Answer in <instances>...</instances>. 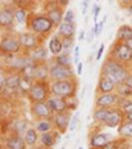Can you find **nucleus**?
Here are the masks:
<instances>
[{
  "label": "nucleus",
  "mask_w": 132,
  "mask_h": 149,
  "mask_svg": "<svg viewBox=\"0 0 132 149\" xmlns=\"http://www.w3.org/2000/svg\"><path fill=\"white\" fill-rule=\"evenodd\" d=\"M101 74L102 75H106L107 78H110L115 84H120L126 82L127 77L131 73L128 71V69H127V66L124 63L108 57L104 61L103 65H102Z\"/></svg>",
  "instance_id": "nucleus-1"
},
{
  "label": "nucleus",
  "mask_w": 132,
  "mask_h": 149,
  "mask_svg": "<svg viewBox=\"0 0 132 149\" xmlns=\"http://www.w3.org/2000/svg\"><path fill=\"white\" fill-rule=\"evenodd\" d=\"M27 28L38 36H46L54 28V23L46 13L34 15L31 13L27 20Z\"/></svg>",
  "instance_id": "nucleus-2"
},
{
  "label": "nucleus",
  "mask_w": 132,
  "mask_h": 149,
  "mask_svg": "<svg viewBox=\"0 0 132 149\" xmlns=\"http://www.w3.org/2000/svg\"><path fill=\"white\" fill-rule=\"evenodd\" d=\"M77 88H78L77 78L50 82V91H52V95H54V96L73 99L77 95Z\"/></svg>",
  "instance_id": "nucleus-3"
},
{
  "label": "nucleus",
  "mask_w": 132,
  "mask_h": 149,
  "mask_svg": "<svg viewBox=\"0 0 132 149\" xmlns=\"http://www.w3.org/2000/svg\"><path fill=\"white\" fill-rule=\"evenodd\" d=\"M50 95V83L48 81H33L27 98L31 103H36V102H46Z\"/></svg>",
  "instance_id": "nucleus-4"
},
{
  "label": "nucleus",
  "mask_w": 132,
  "mask_h": 149,
  "mask_svg": "<svg viewBox=\"0 0 132 149\" xmlns=\"http://www.w3.org/2000/svg\"><path fill=\"white\" fill-rule=\"evenodd\" d=\"M110 57L127 65L132 62V50L126 45V42L115 41L112 48L110 49Z\"/></svg>",
  "instance_id": "nucleus-5"
},
{
  "label": "nucleus",
  "mask_w": 132,
  "mask_h": 149,
  "mask_svg": "<svg viewBox=\"0 0 132 149\" xmlns=\"http://www.w3.org/2000/svg\"><path fill=\"white\" fill-rule=\"evenodd\" d=\"M75 78L73 68L70 66H62L58 63H53L49 70V81H62V79H71Z\"/></svg>",
  "instance_id": "nucleus-6"
},
{
  "label": "nucleus",
  "mask_w": 132,
  "mask_h": 149,
  "mask_svg": "<svg viewBox=\"0 0 132 149\" xmlns=\"http://www.w3.org/2000/svg\"><path fill=\"white\" fill-rule=\"evenodd\" d=\"M21 44H20L19 36H4L1 37V41H0V52L1 54H6V56H9V54H17L21 50Z\"/></svg>",
  "instance_id": "nucleus-7"
},
{
  "label": "nucleus",
  "mask_w": 132,
  "mask_h": 149,
  "mask_svg": "<svg viewBox=\"0 0 132 149\" xmlns=\"http://www.w3.org/2000/svg\"><path fill=\"white\" fill-rule=\"evenodd\" d=\"M31 113L32 116L40 120V119H52L54 112L52 108L49 107V104L46 102H36V103H31Z\"/></svg>",
  "instance_id": "nucleus-8"
},
{
  "label": "nucleus",
  "mask_w": 132,
  "mask_h": 149,
  "mask_svg": "<svg viewBox=\"0 0 132 149\" xmlns=\"http://www.w3.org/2000/svg\"><path fill=\"white\" fill-rule=\"evenodd\" d=\"M71 112L70 111H65V112H58L54 113L52 121H53L54 130L58 131L59 133H65L69 130L70 127V121H71Z\"/></svg>",
  "instance_id": "nucleus-9"
},
{
  "label": "nucleus",
  "mask_w": 132,
  "mask_h": 149,
  "mask_svg": "<svg viewBox=\"0 0 132 149\" xmlns=\"http://www.w3.org/2000/svg\"><path fill=\"white\" fill-rule=\"evenodd\" d=\"M120 96L114 91V93L99 94L95 99V107L96 108H112L119 104Z\"/></svg>",
  "instance_id": "nucleus-10"
},
{
  "label": "nucleus",
  "mask_w": 132,
  "mask_h": 149,
  "mask_svg": "<svg viewBox=\"0 0 132 149\" xmlns=\"http://www.w3.org/2000/svg\"><path fill=\"white\" fill-rule=\"evenodd\" d=\"M19 40L21 44V48L24 50H34L40 46V37L38 34L33 33V32H24V33L19 34Z\"/></svg>",
  "instance_id": "nucleus-11"
},
{
  "label": "nucleus",
  "mask_w": 132,
  "mask_h": 149,
  "mask_svg": "<svg viewBox=\"0 0 132 149\" xmlns=\"http://www.w3.org/2000/svg\"><path fill=\"white\" fill-rule=\"evenodd\" d=\"M46 103L49 104V107L52 108V111H53L54 113L70 111V103H69V99H66V98L50 95V98L46 100Z\"/></svg>",
  "instance_id": "nucleus-12"
},
{
  "label": "nucleus",
  "mask_w": 132,
  "mask_h": 149,
  "mask_svg": "<svg viewBox=\"0 0 132 149\" xmlns=\"http://www.w3.org/2000/svg\"><path fill=\"white\" fill-rule=\"evenodd\" d=\"M62 7L54 0L53 3H50L46 7V15L50 17V20L54 23V26H59L64 21V11H62Z\"/></svg>",
  "instance_id": "nucleus-13"
},
{
  "label": "nucleus",
  "mask_w": 132,
  "mask_h": 149,
  "mask_svg": "<svg viewBox=\"0 0 132 149\" xmlns=\"http://www.w3.org/2000/svg\"><path fill=\"white\" fill-rule=\"evenodd\" d=\"M126 120V113L120 107H114L110 116L107 118V120L104 121V125L108 128H118L123 121Z\"/></svg>",
  "instance_id": "nucleus-14"
},
{
  "label": "nucleus",
  "mask_w": 132,
  "mask_h": 149,
  "mask_svg": "<svg viewBox=\"0 0 132 149\" xmlns=\"http://www.w3.org/2000/svg\"><path fill=\"white\" fill-rule=\"evenodd\" d=\"M15 8L11 6H1L0 9V25L1 28H9L15 23Z\"/></svg>",
  "instance_id": "nucleus-15"
},
{
  "label": "nucleus",
  "mask_w": 132,
  "mask_h": 149,
  "mask_svg": "<svg viewBox=\"0 0 132 149\" xmlns=\"http://www.w3.org/2000/svg\"><path fill=\"white\" fill-rule=\"evenodd\" d=\"M112 136H110L108 133H95L91 136L90 139V146L91 149H102L107 146L110 143H112Z\"/></svg>",
  "instance_id": "nucleus-16"
},
{
  "label": "nucleus",
  "mask_w": 132,
  "mask_h": 149,
  "mask_svg": "<svg viewBox=\"0 0 132 149\" xmlns=\"http://www.w3.org/2000/svg\"><path fill=\"white\" fill-rule=\"evenodd\" d=\"M116 90V84L114 83L110 78H107L106 75L99 77L98 79V86H96V94H106V93H114Z\"/></svg>",
  "instance_id": "nucleus-17"
},
{
  "label": "nucleus",
  "mask_w": 132,
  "mask_h": 149,
  "mask_svg": "<svg viewBox=\"0 0 132 149\" xmlns=\"http://www.w3.org/2000/svg\"><path fill=\"white\" fill-rule=\"evenodd\" d=\"M4 145L8 149H27V143L24 136L21 137L17 133H12L6 139V144Z\"/></svg>",
  "instance_id": "nucleus-18"
},
{
  "label": "nucleus",
  "mask_w": 132,
  "mask_h": 149,
  "mask_svg": "<svg viewBox=\"0 0 132 149\" xmlns=\"http://www.w3.org/2000/svg\"><path fill=\"white\" fill-rule=\"evenodd\" d=\"M77 32V26L74 21H62L58 26V34L62 38H74Z\"/></svg>",
  "instance_id": "nucleus-19"
},
{
  "label": "nucleus",
  "mask_w": 132,
  "mask_h": 149,
  "mask_svg": "<svg viewBox=\"0 0 132 149\" xmlns=\"http://www.w3.org/2000/svg\"><path fill=\"white\" fill-rule=\"evenodd\" d=\"M59 135H61V133H59L58 131H49V132L41 133V136H40V143H41V145L46 146V148H53L57 141L61 140V137H57V136H59Z\"/></svg>",
  "instance_id": "nucleus-20"
},
{
  "label": "nucleus",
  "mask_w": 132,
  "mask_h": 149,
  "mask_svg": "<svg viewBox=\"0 0 132 149\" xmlns=\"http://www.w3.org/2000/svg\"><path fill=\"white\" fill-rule=\"evenodd\" d=\"M64 50V44H62V37L58 33L54 34L49 41V53L53 56H58Z\"/></svg>",
  "instance_id": "nucleus-21"
},
{
  "label": "nucleus",
  "mask_w": 132,
  "mask_h": 149,
  "mask_svg": "<svg viewBox=\"0 0 132 149\" xmlns=\"http://www.w3.org/2000/svg\"><path fill=\"white\" fill-rule=\"evenodd\" d=\"M49 70L48 65L44 62H37L36 66V74H34V81H49Z\"/></svg>",
  "instance_id": "nucleus-22"
},
{
  "label": "nucleus",
  "mask_w": 132,
  "mask_h": 149,
  "mask_svg": "<svg viewBox=\"0 0 132 149\" xmlns=\"http://www.w3.org/2000/svg\"><path fill=\"white\" fill-rule=\"evenodd\" d=\"M118 135L124 140H132V121L124 120L118 127Z\"/></svg>",
  "instance_id": "nucleus-23"
},
{
  "label": "nucleus",
  "mask_w": 132,
  "mask_h": 149,
  "mask_svg": "<svg viewBox=\"0 0 132 149\" xmlns=\"http://www.w3.org/2000/svg\"><path fill=\"white\" fill-rule=\"evenodd\" d=\"M112 108H96L95 107V110H94V112H93V119L95 121H98V123L104 124V121H106L107 118L110 116Z\"/></svg>",
  "instance_id": "nucleus-24"
},
{
  "label": "nucleus",
  "mask_w": 132,
  "mask_h": 149,
  "mask_svg": "<svg viewBox=\"0 0 132 149\" xmlns=\"http://www.w3.org/2000/svg\"><path fill=\"white\" fill-rule=\"evenodd\" d=\"M132 38V26L129 25H122L119 26L118 32H116V38L115 41H123L126 42L127 40Z\"/></svg>",
  "instance_id": "nucleus-25"
},
{
  "label": "nucleus",
  "mask_w": 132,
  "mask_h": 149,
  "mask_svg": "<svg viewBox=\"0 0 132 149\" xmlns=\"http://www.w3.org/2000/svg\"><path fill=\"white\" fill-rule=\"evenodd\" d=\"M36 130L38 131V133H45V132H49V131H53L54 125L52 119H40V120H37Z\"/></svg>",
  "instance_id": "nucleus-26"
},
{
  "label": "nucleus",
  "mask_w": 132,
  "mask_h": 149,
  "mask_svg": "<svg viewBox=\"0 0 132 149\" xmlns=\"http://www.w3.org/2000/svg\"><path fill=\"white\" fill-rule=\"evenodd\" d=\"M20 81H21V74H20V71H13V73L7 78V88H8V90H19Z\"/></svg>",
  "instance_id": "nucleus-27"
},
{
  "label": "nucleus",
  "mask_w": 132,
  "mask_h": 149,
  "mask_svg": "<svg viewBox=\"0 0 132 149\" xmlns=\"http://www.w3.org/2000/svg\"><path fill=\"white\" fill-rule=\"evenodd\" d=\"M24 139H25V143L28 146H33L37 144V141L40 140L38 136V131L36 128H29L25 133H24Z\"/></svg>",
  "instance_id": "nucleus-28"
},
{
  "label": "nucleus",
  "mask_w": 132,
  "mask_h": 149,
  "mask_svg": "<svg viewBox=\"0 0 132 149\" xmlns=\"http://www.w3.org/2000/svg\"><path fill=\"white\" fill-rule=\"evenodd\" d=\"M31 59L33 62H44L46 61V58H48V50H46L44 46L40 45L37 49H34L33 53L31 54Z\"/></svg>",
  "instance_id": "nucleus-29"
},
{
  "label": "nucleus",
  "mask_w": 132,
  "mask_h": 149,
  "mask_svg": "<svg viewBox=\"0 0 132 149\" xmlns=\"http://www.w3.org/2000/svg\"><path fill=\"white\" fill-rule=\"evenodd\" d=\"M54 63H58V65L62 66H70L73 68V63H74V58H71L70 54H66V53H61L58 56H54Z\"/></svg>",
  "instance_id": "nucleus-30"
},
{
  "label": "nucleus",
  "mask_w": 132,
  "mask_h": 149,
  "mask_svg": "<svg viewBox=\"0 0 132 149\" xmlns=\"http://www.w3.org/2000/svg\"><path fill=\"white\" fill-rule=\"evenodd\" d=\"M28 11L24 7H16L15 8V20H16L19 24H24L28 20Z\"/></svg>",
  "instance_id": "nucleus-31"
},
{
  "label": "nucleus",
  "mask_w": 132,
  "mask_h": 149,
  "mask_svg": "<svg viewBox=\"0 0 132 149\" xmlns=\"http://www.w3.org/2000/svg\"><path fill=\"white\" fill-rule=\"evenodd\" d=\"M116 94L122 98H132V88L128 87L126 83L116 84Z\"/></svg>",
  "instance_id": "nucleus-32"
},
{
  "label": "nucleus",
  "mask_w": 132,
  "mask_h": 149,
  "mask_svg": "<svg viewBox=\"0 0 132 149\" xmlns=\"http://www.w3.org/2000/svg\"><path fill=\"white\" fill-rule=\"evenodd\" d=\"M27 125H28V121L27 120H16L13 123L12 127V133H17V135H21V133H25L27 131Z\"/></svg>",
  "instance_id": "nucleus-33"
},
{
  "label": "nucleus",
  "mask_w": 132,
  "mask_h": 149,
  "mask_svg": "<svg viewBox=\"0 0 132 149\" xmlns=\"http://www.w3.org/2000/svg\"><path fill=\"white\" fill-rule=\"evenodd\" d=\"M62 44H64V50L62 53L71 54V50H74V38H62Z\"/></svg>",
  "instance_id": "nucleus-34"
},
{
  "label": "nucleus",
  "mask_w": 132,
  "mask_h": 149,
  "mask_svg": "<svg viewBox=\"0 0 132 149\" xmlns=\"http://www.w3.org/2000/svg\"><path fill=\"white\" fill-rule=\"evenodd\" d=\"M119 107L124 111V113H129L132 112V99H128V100H119Z\"/></svg>",
  "instance_id": "nucleus-35"
},
{
  "label": "nucleus",
  "mask_w": 132,
  "mask_h": 149,
  "mask_svg": "<svg viewBox=\"0 0 132 149\" xmlns=\"http://www.w3.org/2000/svg\"><path fill=\"white\" fill-rule=\"evenodd\" d=\"M106 20H107V15H104L101 23H99V21H98V23H95V25H94V29H95V36H101V34H102L103 25H104V23H106Z\"/></svg>",
  "instance_id": "nucleus-36"
},
{
  "label": "nucleus",
  "mask_w": 132,
  "mask_h": 149,
  "mask_svg": "<svg viewBox=\"0 0 132 149\" xmlns=\"http://www.w3.org/2000/svg\"><path fill=\"white\" fill-rule=\"evenodd\" d=\"M7 78L8 77H6V71L1 68V71H0V90H1V93H4V90H7Z\"/></svg>",
  "instance_id": "nucleus-37"
},
{
  "label": "nucleus",
  "mask_w": 132,
  "mask_h": 149,
  "mask_svg": "<svg viewBox=\"0 0 132 149\" xmlns=\"http://www.w3.org/2000/svg\"><path fill=\"white\" fill-rule=\"evenodd\" d=\"M78 123H79V115L78 113H74L71 116V121H70V127H69V131L70 132H74L77 130V127H78Z\"/></svg>",
  "instance_id": "nucleus-38"
},
{
  "label": "nucleus",
  "mask_w": 132,
  "mask_h": 149,
  "mask_svg": "<svg viewBox=\"0 0 132 149\" xmlns=\"http://www.w3.org/2000/svg\"><path fill=\"white\" fill-rule=\"evenodd\" d=\"M74 12L73 9H69V11H66V13H65L64 16V21H74Z\"/></svg>",
  "instance_id": "nucleus-39"
},
{
  "label": "nucleus",
  "mask_w": 132,
  "mask_h": 149,
  "mask_svg": "<svg viewBox=\"0 0 132 149\" xmlns=\"http://www.w3.org/2000/svg\"><path fill=\"white\" fill-rule=\"evenodd\" d=\"M99 12H101V7L94 6V7H93V19H94V21H95V23H98Z\"/></svg>",
  "instance_id": "nucleus-40"
},
{
  "label": "nucleus",
  "mask_w": 132,
  "mask_h": 149,
  "mask_svg": "<svg viewBox=\"0 0 132 149\" xmlns=\"http://www.w3.org/2000/svg\"><path fill=\"white\" fill-rule=\"evenodd\" d=\"M73 53H74V63H75V65H78V63H79V46L78 45L74 48Z\"/></svg>",
  "instance_id": "nucleus-41"
},
{
  "label": "nucleus",
  "mask_w": 132,
  "mask_h": 149,
  "mask_svg": "<svg viewBox=\"0 0 132 149\" xmlns=\"http://www.w3.org/2000/svg\"><path fill=\"white\" fill-rule=\"evenodd\" d=\"M7 111H8V103L7 102H4V99L1 100V116H6L7 115Z\"/></svg>",
  "instance_id": "nucleus-42"
},
{
  "label": "nucleus",
  "mask_w": 132,
  "mask_h": 149,
  "mask_svg": "<svg viewBox=\"0 0 132 149\" xmlns=\"http://www.w3.org/2000/svg\"><path fill=\"white\" fill-rule=\"evenodd\" d=\"M103 50H104V44H101V46H99L98 52H96V57H95L96 61H99V59H101L102 54H103Z\"/></svg>",
  "instance_id": "nucleus-43"
},
{
  "label": "nucleus",
  "mask_w": 132,
  "mask_h": 149,
  "mask_svg": "<svg viewBox=\"0 0 132 149\" xmlns=\"http://www.w3.org/2000/svg\"><path fill=\"white\" fill-rule=\"evenodd\" d=\"M89 3H90V0H83V1H82L81 8H82V13H83V15H86V12H87V6H89Z\"/></svg>",
  "instance_id": "nucleus-44"
},
{
  "label": "nucleus",
  "mask_w": 132,
  "mask_h": 149,
  "mask_svg": "<svg viewBox=\"0 0 132 149\" xmlns=\"http://www.w3.org/2000/svg\"><path fill=\"white\" fill-rule=\"evenodd\" d=\"M119 4H120V7L128 8V7L132 4V0H119Z\"/></svg>",
  "instance_id": "nucleus-45"
},
{
  "label": "nucleus",
  "mask_w": 132,
  "mask_h": 149,
  "mask_svg": "<svg viewBox=\"0 0 132 149\" xmlns=\"http://www.w3.org/2000/svg\"><path fill=\"white\" fill-rule=\"evenodd\" d=\"M56 1L62 7V8H65V7L69 6V1H70V0H56Z\"/></svg>",
  "instance_id": "nucleus-46"
},
{
  "label": "nucleus",
  "mask_w": 132,
  "mask_h": 149,
  "mask_svg": "<svg viewBox=\"0 0 132 149\" xmlns=\"http://www.w3.org/2000/svg\"><path fill=\"white\" fill-rule=\"evenodd\" d=\"M94 36H95V29H90V33H89V37H87V41L89 42H93V38Z\"/></svg>",
  "instance_id": "nucleus-47"
},
{
  "label": "nucleus",
  "mask_w": 132,
  "mask_h": 149,
  "mask_svg": "<svg viewBox=\"0 0 132 149\" xmlns=\"http://www.w3.org/2000/svg\"><path fill=\"white\" fill-rule=\"evenodd\" d=\"M17 0H1V6H9V4H16Z\"/></svg>",
  "instance_id": "nucleus-48"
},
{
  "label": "nucleus",
  "mask_w": 132,
  "mask_h": 149,
  "mask_svg": "<svg viewBox=\"0 0 132 149\" xmlns=\"http://www.w3.org/2000/svg\"><path fill=\"white\" fill-rule=\"evenodd\" d=\"M124 83H126L128 87L132 88V74H129V75L127 77V79H126V82H124Z\"/></svg>",
  "instance_id": "nucleus-49"
},
{
  "label": "nucleus",
  "mask_w": 132,
  "mask_h": 149,
  "mask_svg": "<svg viewBox=\"0 0 132 149\" xmlns=\"http://www.w3.org/2000/svg\"><path fill=\"white\" fill-rule=\"evenodd\" d=\"M82 70H83V63H81V62H79L78 65H77V75H81Z\"/></svg>",
  "instance_id": "nucleus-50"
},
{
  "label": "nucleus",
  "mask_w": 132,
  "mask_h": 149,
  "mask_svg": "<svg viewBox=\"0 0 132 149\" xmlns=\"http://www.w3.org/2000/svg\"><path fill=\"white\" fill-rule=\"evenodd\" d=\"M126 45L128 46V48H129V49H131V50H132V38L127 40V41H126Z\"/></svg>",
  "instance_id": "nucleus-51"
},
{
  "label": "nucleus",
  "mask_w": 132,
  "mask_h": 149,
  "mask_svg": "<svg viewBox=\"0 0 132 149\" xmlns=\"http://www.w3.org/2000/svg\"><path fill=\"white\" fill-rule=\"evenodd\" d=\"M85 40V31H81L79 32V41H83Z\"/></svg>",
  "instance_id": "nucleus-52"
},
{
  "label": "nucleus",
  "mask_w": 132,
  "mask_h": 149,
  "mask_svg": "<svg viewBox=\"0 0 132 149\" xmlns=\"http://www.w3.org/2000/svg\"><path fill=\"white\" fill-rule=\"evenodd\" d=\"M126 120H128V121H132V112H129V113H126Z\"/></svg>",
  "instance_id": "nucleus-53"
},
{
  "label": "nucleus",
  "mask_w": 132,
  "mask_h": 149,
  "mask_svg": "<svg viewBox=\"0 0 132 149\" xmlns=\"http://www.w3.org/2000/svg\"><path fill=\"white\" fill-rule=\"evenodd\" d=\"M34 149H50V148H46V146H37V148H34Z\"/></svg>",
  "instance_id": "nucleus-54"
},
{
  "label": "nucleus",
  "mask_w": 132,
  "mask_h": 149,
  "mask_svg": "<svg viewBox=\"0 0 132 149\" xmlns=\"http://www.w3.org/2000/svg\"><path fill=\"white\" fill-rule=\"evenodd\" d=\"M127 9H128L129 15H132V4H131V6H129V7H128V8H127Z\"/></svg>",
  "instance_id": "nucleus-55"
},
{
  "label": "nucleus",
  "mask_w": 132,
  "mask_h": 149,
  "mask_svg": "<svg viewBox=\"0 0 132 149\" xmlns=\"http://www.w3.org/2000/svg\"><path fill=\"white\" fill-rule=\"evenodd\" d=\"M85 91H86V88H83V90H82V93H81V98H83V96H85Z\"/></svg>",
  "instance_id": "nucleus-56"
},
{
  "label": "nucleus",
  "mask_w": 132,
  "mask_h": 149,
  "mask_svg": "<svg viewBox=\"0 0 132 149\" xmlns=\"http://www.w3.org/2000/svg\"><path fill=\"white\" fill-rule=\"evenodd\" d=\"M0 149H8V148H7L6 145H1V146H0Z\"/></svg>",
  "instance_id": "nucleus-57"
},
{
  "label": "nucleus",
  "mask_w": 132,
  "mask_h": 149,
  "mask_svg": "<svg viewBox=\"0 0 132 149\" xmlns=\"http://www.w3.org/2000/svg\"><path fill=\"white\" fill-rule=\"evenodd\" d=\"M65 148H66V146H62V148H61V149H65Z\"/></svg>",
  "instance_id": "nucleus-58"
},
{
  "label": "nucleus",
  "mask_w": 132,
  "mask_h": 149,
  "mask_svg": "<svg viewBox=\"0 0 132 149\" xmlns=\"http://www.w3.org/2000/svg\"><path fill=\"white\" fill-rule=\"evenodd\" d=\"M78 149H83V148H82V146H79V148H78Z\"/></svg>",
  "instance_id": "nucleus-59"
}]
</instances>
